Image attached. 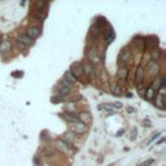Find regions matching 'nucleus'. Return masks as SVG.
<instances>
[{
    "label": "nucleus",
    "instance_id": "f257e3e1",
    "mask_svg": "<svg viewBox=\"0 0 166 166\" xmlns=\"http://www.w3.org/2000/svg\"><path fill=\"white\" fill-rule=\"evenodd\" d=\"M87 59H88L90 64L93 62V64H96V62L100 61V52L97 51V48L96 47H91L87 49V53H86Z\"/></svg>",
    "mask_w": 166,
    "mask_h": 166
},
{
    "label": "nucleus",
    "instance_id": "f03ea898",
    "mask_svg": "<svg viewBox=\"0 0 166 166\" xmlns=\"http://www.w3.org/2000/svg\"><path fill=\"white\" fill-rule=\"evenodd\" d=\"M77 117H78V122H81L84 126H88L92 123V116L88 112H82V113H79Z\"/></svg>",
    "mask_w": 166,
    "mask_h": 166
},
{
    "label": "nucleus",
    "instance_id": "7ed1b4c3",
    "mask_svg": "<svg viewBox=\"0 0 166 166\" xmlns=\"http://www.w3.org/2000/svg\"><path fill=\"white\" fill-rule=\"evenodd\" d=\"M70 73L71 75L75 78V79H81V77H82V74H83V69H82V65L79 64V62H75V64L71 65V68H70Z\"/></svg>",
    "mask_w": 166,
    "mask_h": 166
},
{
    "label": "nucleus",
    "instance_id": "20e7f679",
    "mask_svg": "<svg viewBox=\"0 0 166 166\" xmlns=\"http://www.w3.org/2000/svg\"><path fill=\"white\" fill-rule=\"evenodd\" d=\"M17 42H18V46L22 48V49H25L26 47H29V46H31L32 44V40L26 34H21L20 37L17 38Z\"/></svg>",
    "mask_w": 166,
    "mask_h": 166
},
{
    "label": "nucleus",
    "instance_id": "39448f33",
    "mask_svg": "<svg viewBox=\"0 0 166 166\" xmlns=\"http://www.w3.org/2000/svg\"><path fill=\"white\" fill-rule=\"evenodd\" d=\"M40 34H42V29L38 28V26H31V28H29L28 31H26V35H28L31 40L39 38V37H40Z\"/></svg>",
    "mask_w": 166,
    "mask_h": 166
},
{
    "label": "nucleus",
    "instance_id": "423d86ee",
    "mask_svg": "<svg viewBox=\"0 0 166 166\" xmlns=\"http://www.w3.org/2000/svg\"><path fill=\"white\" fill-rule=\"evenodd\" d=\"M87 131V126L82 125L81 122H75L74 125H71V129H70V132H73V134H84V132Z\"/></svg>",
    "mask_w": 166,
    "mask_h": 166
},
{
    "label": "nucleus",
    "instance_id": "0eeeda50",
    "mask_svg": "<svg viewBox=\"0 0 166 166\" xmlns=\"http://www.w3.org/2000/svg\"><path fill=\"white\" fill-rule=\"evenodd\" d=\"M144 75H146V70H144V68L143 66H138V69H136V73H135V84H140L141 82H143V79H144Z\"/></svg>",
    "mask_w": 166,
    "mask_h": 166
},
{
    "label": "nucleus",
    "instance_id": "6e6552de",
    "mask_svg": "<svg viewBox=\"0 0 166 166\" xmlns=\"http://www.w3.org/2000/svg\"><path fill=\"white\" fill-rule=\"evenodd\" d=\"M119 61L125 62V64H131L132 62V53L130 52L129 49L122 51V53H121V56H119Z\"/></svg>",
    "mask_w": 166,
    "mask_h": 166
},
{
    "label": "nucleus",
    "instance_id": "1a4fd4ad",
    "mask_svg": "<svg viewBox=\"0 0 166 166\" xmlns=\"http://www.w3.org/2000/svg\"><path fill=\"white\" fill-rule=\"evenodd\" d=\"M56 148L60 150V152L68 153L69 150L71 149V146H69V144H66L65 141H62L61 139H59V140H56Z\"/></svg>",
    "mask_w": 166,
    "mask_h": 166
},
{
    "label": "nucleus",
    "instance_id": "9d476101",
    "mask_svg": "<svg viewBox=\"0 0 166 166\" xmlns=\"http://www.w3.org/2000/svg\"><path fill=\"white\" fill-rule=\"evenodd\" d=\"M147 71L150 75H157V74L160 73V66H158V64H157V62L150 61L149 64L147 65Z\"/></svg>",
    "mask_w": 166,
    "mask_h": 166
},
{
    "label": "nucleus",
    "instance_id": "9b49d317",
    "mask_svg": "<svg viewBox=\"0 0 166 166\" xmlns=\"http://www.w3.org/2000/svg\"><path fill=\"white\" fill-rule=\"evenodd\" d=\"M114 37H116V34H114L113 29H112V26L108 25V29L104 31V39H105V42H107L108 44L112 43V40L114 39Z\"/></svg>",
    "mask_w": 166,
    "mask_h": 166
},
{
    "label": "nucleus",
    "instance_id": "f8f14e48",
    "mask_svg": "<svg viewBox=\"0 0 166 166\" xmlns=\"http://www.w3.org/2000/svg\"><path fill=\"white\" fill-rule=\"evenodd\" d=\"M61 117L64 118L65 121H68V122H71V123H75V122H78V117H77V114H74V113H71V112H64V113L61 114Z\"/></svg>",
    "mask_w": 166,
    "mask_h": 166
},
{
    "label": "nucleus",
    "instance_id": "ddd939ff",
    "mask_svg": "<svg viewBox=\"0 0 166 166\" xmlns=\"http://www.w3.org/2000/svg\"><path fill=\"white\" fill-rule=\"evenodd\" d=\"M117 77H118V79H122V81L127 79V77H129V68L127 66H121V68L118 69Z\"/></svg>",
    "mask_w": 166,
    "mask_h": 166
},
{
    "label": "nucleus",
    "instance_id": "4468645a",
    "mask_svg": "<svg viewBox=\"0 0 166 166\" xmlns=\"http://www.w3.org/2000/svg\"><path fill=\"white\" fill-rule=\"evenodd\" d=\"M12 49V44L9 40H3L0 42V52L1 53H7V52H11Z\"/></svg>",
    "mask_w": 166,
    "mask_h": 166
},
{
    "label": "nucleus",
    "instance_id": "2eb2a0df",
    "mask_svg": "<svg viewBox=\"0 0 166 166\" xmlns=\"http://www.w3.org/2000/svg\"><path fill=\"white\" fill-rule=\"evenodd\" d=\"M71 91V86H62V84H60L59 87V96H61V97L65 99V96H68L69 93Z\"/></svg>",
    "mask_w": 166,
    "mask_h": 166
},
{
    "label": "nucleus",
    "instance_id": "dca6fc26",
    "mask_svg": "<svg viewBox=\"0 0 166 166\" xmlns=\"http://www.w3.org/2000/svg\"><path fill=\"white\" fill-rule=\"evenodd\" d=\"M82 69H83V73H86L87 75H95V69H93V65L90 64V62H86V64L82 65Z\"/></svg>",
    "mask_w": 166,
    "mask_h": 166
},
{
    "label": "nucleus",
    "instance_id": "f3484780",
    "mask_svg": "<svg viewBox=\"0 0 166 166\" xmlns=\"http://www.w3.org/2000/svg\"><path fill=\"white\" fill-rule=\"evenodd\" d=\"M110 91L113 95H116V96H121L123 93V90H122V87L119 86L118 83H113L110 86Z\"/></svg>",
    "mask_w": 166,
    "mask_h": 166
},
{
    "label": "nucleus",
    "instance_id": "a211bd4d",
    "mask_svg": "<svg viewBox=\"0 0 166 166\" xmlns=\"http://www.w3.org/2000/svg\"><path fill=\"white\" fill-rule=\"evenodd\" d=\"M164 93H158V96H157V99H156V107L158 108V109H161V110H164L165 109V101H164Z\"/></svg>",
    "mask_w": 166,
    "mask_h": 166
},
{
    "label": "nucleus",
    "instance_id": "6ab92c4d",
    "mask_svg": "<svg viewBox=\"0 0 166 166\" xmlns=\"http://www.w3.org/2000/svg\"><path fill=\"white\" fill-rule=\"evenodd\" d=\"M61 140H62V141H65L66 144H69V146H70V144L73 143V140H74V134H73V132H70V131L65 132Z\"/></svg>",
    "mask_w": 166,
    "mask_h": 166
},
{
    "label": "nucleus",
    "instance_id": "aec40b11",
    "mask_svg": "<svg viewBox=\"0 0 166 166\" xmlns=\"http://www.w3.org/2000/svg\"><path fill=\"white\" fill-rule=\"evenodd\" d=\"M150 57H152L153 62H157L160 59H161V51L157 49V48H153L152 52H150Z\"/></svg>",
    "mask_w": 166,
    "mask_h": 166
},
{
    "label": "nucleus",
    "instance_id": "412c9836",
    "mask_svg": "<svg viewBox=\"0 0 166 166\" xmlns=\"http://www.w3.org/2000/svg\"><path fill=\"white\" fill-rule=\"evenodd\" d=\"M155 96H156V91H155V88L153 87H149V88L146 91V95H144V97L147 99V100H153L155 99Z\"/></svg>",
    "mask_w": 166,
    "mask_h": 166
},
{
    "label": "nucleus",
    "instance_id": "4be33fe9",
    "mask_svg": "<svg viewBox=\"0 0 166 166\" xmlns=\"http://www.w3.org/2000/svg\"><path fill=\"white\" fill-rule=\"evenodd\" d=\"M31 16L35 17V18H38V20H43L44 17L47 16V13H46V12H44L43 9H42V11H35V9H34V12L31 13Z\"/></svg>",
    "mask_w": 166,
    "mask_h": 166
},
{
    "label": "nucleus",
    "instance_id": "5701e85b",
    "mask_svg": "<svg viewBox=\"0 0 166 166\" xmlns=\"http://www.w3.org/2000/svg\"><path fill=\"white\" fill-rule=\"evenodd\" d=\"M64 79H65L68 83H70V84H73V83L77 82V79H75V78L73 77V75H71L70 71H66L65 75H64Z\"/></svg>",
    "mask_w": 166,
    "mask_h": 166
},
{
    "label": "nucleus",
    "instance_id": "b1692460",
    "mask_svg": "<svg viewBox=\"0 0 166 166\" xmlns=\"http://www.w3.org/2000/svg\"><path fill=\"white\" fill-rule=\"evenodd\" d=\"M100 31H101V29L99 28L97 25H95V23H93V26H92V29H91V34L93 35V37H97L99 34H100Z\"/></svg>",
    "mask_w": 166,
    "mask_h": 166
},
{
    "label": "nucleus",
    "instance_id": "393cba45",
    "mask_svg": "<svg viewBox=\"0 0 166 166\" xmlns=\"http://www.w3.org/2000/svg\"><path fill=\"white\" fill-rule=\"evenodd\" d=\"M34 5H35V11H42L44 7H46V3L44 1H37Z\"/></svg>",
    "mask_w": 166,
    "mask_h": 166
},
{
    "label": "nucleus",
    "instance_id": "a878e982",
    "mask_svg": "<svg viewBox=\"0 0 166 166\" xmlns=\"http://www.w3.org/2000/svg\"><path fill=\"white\" fill-rule=\"evenodd\" d=\"M153 162H155V160H153V158H148L147 161H144L143 164H140L139 166H149V165H152Z\"/></svg>",
    "mask_w": 166,
    "mask_h": 166
},
{
    "label": "nucleus",
    "instance_id": "bb28decb",
    "mask_svg": "<svg viewBox=\"0 0 166 166\" xmlns=\"http://www.w3.org/2000/svg\"><path fill=\"white\" fill-rule=\"evenodd\" d=\"M51 101L52 102H61V101H64V97H61V96H55V97L51 99Z\"/></svg>",
    "mask_w": 166,
    "mask_h": 166
},
{
    "label": "nucleus",
    "instance_id": "cd10ccee",
    "mask_svg": "<svg viewBox=\"0 0 166 166\" xmlns=\"http://www.w3.org/2000/svg\"><path fill=\"white\" fill-rule=\"evenodd\" d=\"M138 91H139V95H140L141 97H144V95H146V88H144V87H141V86H139Z\"/></svg>",
    "mask_w": 166,
    "mask_h": 166
},
{
    "label": "nucleus",
    "instance_id": "c85d7f7f",
    "mask_svg": "<svg viewBox=\"0 0 166 166\" xmlns=\"http://www.w3.org/2000/svg\"><path fill=\"white\" fill-rule=\"evenodd\" d=\"M143 125L146 126V127H150V126H152V123H150L149 119H144V121H143Z\"/></svg>",
    "mask_w": 166,
    "mask_h": 166
},
{
    "label": "nucleus",
    "instance_id": "c756f323",
    "mask_svg": "<svg viewBox=\"0 0 166 166\" xmlns=\"http://www.w3.org/2000/svg\"><path fill=\"white\" fill-rule=\"evenodd\" d=\"M12 75H13V77L14 78H20V77H22V71H14V73L13 74H12Z\"/></svg>",
    "mask_w": 166,
    "mask_h": 166
},
{
    "label": "nucleus",
    "instance_id": "7c9ffc66",
    "mask_svg": "<svg viewBox=\"0 0 166 166\" xmlns=\"http://www.w3.org/2000/svg\"><path fill=\"white\" fill-rule=\"evenodd\" d=\"M160 135H161V132H156V134L153 135V138H152V139H150V140H149V143H152V141H155L156 139H157V138L160 136Z\"/></svg>",
    "mask_w": 166,
    "mask_h": 166
},
{
    "label": "nucleus",
    "instance_id": "2f4dec72",
    "mask_svg": "<svg viewBox=\"0 0 166 166\" xmlns=\"http://www.w3.org/2000/svg\"><path fill=\"white\" fill-rule=\"evenodd\" d=\"M81 99H82V96H81V95H77V96H75V97H73V99H71V101H77V100H81Z\"/></svg>",
    "mask_w": 166,
    "mask_h": 166
},
{
    "label": "nucleus",
    "instance_id": "473e14b6",
    "mask_svg": "<svg viewBox=\"0 0 166 166\" xmlns=\"http://www.w3.org/2000/svg\"><path fill=\"white\" fill-rule=\"evenodd\" d=\"M123 132H125V129H121L119 131H118V132H117V134H116V136H121V135H122Z\"/></svg>",
    "mask_w": 166,
    "mask_h": 166
},
{
    "label": "nucleus",
    "instance_id": "72a5a7b5",
    "mask_svg": "<svg viewBox=\"0 0 166 166\" xmlns=\"http://www.w3.org/2000/svg\"><path fill=\"white\" fill-rule=\"evenodd\" d=\"M135 138H136V130H134V131H132V136H131V140H134Z\"/></svg>",
    "mask_w": 166,
    "mask_h": 166
},
{
    "label": "nucleus",
    "instance_id": "f704fd0d",
    "mask_svg": "<svg viewBox=\"0 0 166 166\" xmlns=\"http://www.w3.org/2000/svg\"><path fill=\"white\" fill-rule=\"evenodd\" d=\"M127 112H129V113H134L135 109H134V108H127Z\"/></svg>",
    "mask_w": 166,
    "mask_h": 166
},
{
    "label": "nucleus",
    "instance_id": "c9c22d12",
    "mask_svg": "<svg viewBox=\"0 0 166 166\" xmlns=\"http://www.w3.org/2000/svg\"><path fill=\"white\" fill-rule=\"evenodd\" d=\"M164 141H165V138H162V139H160V140H158V143H157V144H162V143H164Z\"/></svg>",
    "mask_w": 166,
    "mask_h": 166
},
{
    "label": "nucleus",
    "instance_id": "e433bc0d",
    "mask_svg": "<svg viewBox=\"0 0 166 166\" xmlns=\"http://www.w3.org/2000/svg\"><path fill=\"white\" fill-rule=\"evenodd\" d=\"M109 166H113V165H109Z\"/></svg>",
    "mask_w": 166,
    "mask_h": 166
}]
</instances>
